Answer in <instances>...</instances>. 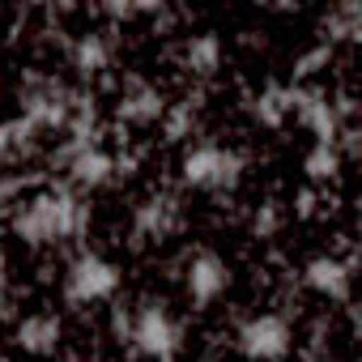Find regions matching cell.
<instances>
[{"label":"cell","mask_w":362,"mask_h":362,"mask_svg":"<svg viewBox=\"0 0 362 362\" xmlns=\"http://www.w3.org/2000/svg\"><path fill=\"white\" fill-rule=\"evenodd\" d=\"M13 235L26 247H56V243H81L90 235V205L69 184H56L30 201H22L9 218Z\"/></svg>","instance_id":"1"},{"label":"cell","mask_w":362,"mask_h":362,"mask_svg":"<svg viewBox=\"0 0 362 362\" xmlns=\"http://www.w3.org/2000/svg\"><path fill=\"white\" fill-rule=\"evenodd\" d=\"M243 170H247V158L230 145H218V141H197L179 158L184 184L197 188V192H218V197L235 192L243 184Z\"/></svg>","instance_id":"2"},{"label":"cell","mask_w":362,"mask_h":362,"mask_svg":"<svg viewBox=\"0 0 362 362\" xmlns=\"http://www.w3.org/2000/svg\"><path fill=\"white\" fill-rule=\"evenodd\" d=\"M132 311V324H128V345L149 358V362H175V354L184 349V328H179L175 311L162 303V298H141Z\"/></svg>","instance_id":"3"},{"label":"cell","mask_w":362,"mask_h":362,"mask_svg":"<svg viewBox=\"0 0 362 362\" xmlns=\"http://www.w3.org/2000/svg\"><path fill=\"white\" fill-rule=\"evenodd\" d=\"M119 281H124L119 264H115L111 256L86 247V252H77V256L64 264L60 290H64V303H69V307H94V303H107V298L119 290Z\"/></svg>","instance_id":"4"},{"label":"cell","mask_w":362,"mask_h":362,"mask_svg":"<svg viewBox=\"0 0 362 362\" xmlns=\"http://www.w3.org/2000/svg\"><path fill=\"white\" fill-rule=\"evenodd\" d=\"M18 107H22V124L35 132V136H56L64 132L69 124V111H73V90L56 77H30L22 90H18Z\"/></svg>","instance_id":"5"},{"label":"cell","mask_w":362,"mask_h":362,"mask_svg":"<svg viewBox=\"0 0 362 362\" xmlns=\"http://www.w3.org/2000/svg\"><path fill=\"white\" fill-rule=\"evenodd\" d=\"M235 349L247 362H281L294 349V328L281 311H256L235 328Z\"/></svg>","instance_id":"6"},{"label":"cell","mask_w":362,"mask_h":362,"mask_svg":"<svg viewBox=\"0 0 362 362\" xmlns=\"http://www.w3.org/2000/svg\"><path fill=\"white\" fill-rule=\"evenodd\" d=\"M184 290H188V298L197 307H214L230 290V264L218 252H209V247L192 252L188 256V269H184Z\"/></svg>","instance_id":"7"},{"label":"cell","mask_w":362,"mask_h":362,"mask_svg":"<svg viewBox=\"0 0 362 362\" xmlns=\"http://www.w3.org/2000/svg\"><path fill=\"white\" fill-rule=\"evenodd\" d=\"M290 115L315 136V145H337L341 128H349V124H341V115L324 90H290Z\"/></svg>","instance_id":"8"},{"label":"cell","mask_w":362,"mask_h":362,"mask_svg":"<svg viewBox=\"0 0 362 362\" xmlns=\"http://www.w3.org/2000/svg\"><path fill=\"white\" fill-rule=\"evenodd\" d=\"M60 170H64V179H69V188L81 197V192H98V188H107L111 179H115V158L103 149V145H90V149H77V153H69L64 162H56Z\"/></svg>","instance_id":"9"},{"label":"cell","mask_w":362,"mask_h":362,"mask_svg":"<svg viewBox=\"0 0 362 362\" xmlns=\"http://www.w3.org/2000/svg\"><path fill=\"white\" fill-rule=\"evenodd\" d=\"M303 286L328 303H349V286H354V264L341 256H311L303 264Z\"/></svg>","instance_id":"10"},{"label":"cell","mask_w":362,"mask_h":362,"mask_svg":"<svg viewBox=\"0 0 362 362\" xmlns=\"http://www.w3.org/2000/svg\"><path fill=\"white\" fill-rule=\"evenodd\" d=\"M175 230H179V201H175V197L158 192V197H149V201L136 205V214H132V235H136V243H162V239H170Z\"/></svg>","instance_id":"11"},{"label":"cell","mask_w":362,"mask_h":362,"mask_svg":"<svg viewBox=\"0 0 362 362\" xmlns=\"http://www.w3.org/2000/svg\"><path fill=\"white\" fill-rule=\"evenodd\" d=\"M162 111H166V98H162V90H158V86H149V81L132 77V81L119 90V103H115L119 124L145 128V124H158V119H162Z\"/></svg>","instance_id":"12"},{"label":"cell","mask_w":362,"mask_h":362,"mask_svg":"<svg viewBox=\"0 0 362 362\" xmlns=\"http://www.w3.org/2000/svg\"><path fill=\"white\" fill-rule=\"evenodd\" d=\"M60 341H64V324L56 311H35L13 328V345L30 358H52L60 349Z\"/></svg>","instance_id":"13"},{"label":"cell","mask_w":362,"mask_h":362,"mask_svg":"<svg viewBox=\"0 0 362 362\" xmlns=\"http://www.w3.org/2000/svg\"><path fill=\"white\" fill-rule=\"evenodd\" d=\"M111 60H115V47H111V39L103 35V30H86V35H77L73 43H69V64L77 69V77H103L107 69H111Z\"/></svg>","instance_id":"14"},{"label":"cell","mask_w":362,"mask_h":362,"mask_svg":"<svg viewBox=\"0 0 362 362\" xmlns=\"http://www.w3.org/2000/svg\"><path fill=\"white\" fill-rule=\"evenodd\" d=\"M222 56H226V47H222V39L214 30H201V35H192L184 43V69L192 77H214L222 69Z\"/></svg>","instance_id":"15"},{"label":"cell","mask_w":362,"mask_h":362,"mask_svg":"<svg viewBox=\"0 0 362 362\" xmlns=\"http://www.w3.org/2000/svg\"><path fill=\"white\" fill-rule=\"evenodd\" d=\"M252 119L260 128H281L290 119V90L281 86H264L256 98H252Z\"/></svg>","instance_id":"16"},{"label":"cell","mask_w":362,"mask_h":362,"mask_svg":"<svg viewBox=\"0 0 362 362\" xmlns=\"http://www.w3.org/2000/svg\"><path fill=\"white\" fill-rule=\"evenodd\" d=\"M320 26H324V35H328V47H332L337 39L354 43V39L362 35V5H358V0H345V5H337V9L324 13Z\"/></svg>","instance_id":"17"},{"label":"cell","mask_w":362,"mask_h":362,"mask_svg":"<svg viewBox=\"0 0 362 362\" xmlns=\"http://www.w3.org/2000/svg\"><path fill=\"white\" fill-rule=\"evenodd\" d=\"M197 115H201V94H188L184 103H166V111H162V132H166V141H188L192 136V128H197Z\"/></svg>","instance_id":"18"},{"label":"cell","mask_w":362,"mask_h":362,"mask_svg":"<svg viewBox=\"0 0 362 362\" xmlns=\"http://www.w3.org/2000/svg\"><path fill=\"white\" fill-rule=\"evenodd\" d=\"M341 149L337 145H311L307 153H303V170H307V179L311 184H332V179L341 175Z\"/></svg>","instance_id":"19"},{"label":"cell","mask_w":362,"mask_h":362,"mask_svg":"<svg viewBox=\"0 0 362 362\" xmlns=\"http://www.w3.org/2000/svg\"><path fill=\"white\" fill-rule=\"evenodd\" d=\"M277 230H281V209H277L273 201L256 205V214H252V235H256V239H273Z\"/></svg>","instance_id":"20"},{"label":"cell","mask_w":362,"mask_h":362,"mask_svg":"<svg viewBox=\"0 0 362 362\" xmlns=\"http://www.w3.org/2000/svg\"><path fill=\"white\" fill-rule=\"evenodd\" d=\"M128 324H132V311H128V307H115V311H111V332H115L119 345L128 341Z\"/></svg>","instance_id":"21"},{"label":"cell","mask_w":362,"mask_h":362,"mask_svg":"<svg viewBox=\"0 0 362 362\" xmlns=\"http://www.w3.org/2000/svg\"><path fill=\"white\" fill-rule=\"evenodd\" d=\"M22 184H26L22 175H0V205H9V201L22 192Z\"/></svg>","instance_id":"22"},{"label":"cell","mask_w":362,"mask_h":362,"mask_svg":"<svg viewBox=\"0 0 362 362\" xmlns=\"http://www.w3.org/2000/svg\"><path fill=\"white\" fill-rule=\"evenodd\" d=\"M328 56H332V47H315L311 56H303V60H298V73H315V69H320Z\"/></svg>","instance_id":"23"},{"label":"cell","mask_w":362,"mask_h":362,"mask_svg":"<svg viewBox=\"0 0 362 362\" xmlns=\"http://www.w3.org/2000/svg\"><path fill=\"white\" fill-rule=\"evenodd\" d=\"M13 158V136H9V124L0 128V175H5V162Z\"/></svg>","instance_id":"24"},{"label":"cell","mask_w":362,"mask_h":362,"mask_svg":"<svg viewBox=\"0 0 362 362\" xmlns=\"http://www.w3.org/2000/svg\"><path fill=\"white\" fill-rule=\"evenodd\" d=\"M136 170V153H119L115 158V175H132Z\"/></svg>","instance_id":"25"},{"label":"cell","mask_w":362,"mask_h":362,"mask_svg":"<svg viewBox=\"0 0 362 362\" xmlns=\"http://www.w3.org/2000/svg\"><path fill=\"white\" fill-rule=\"evenodd\" d=\"M5 281H9V260H5V252H0V290H5Z\"/></svg>","instance_id":"26"},{"label":"cell","mask_w":362,"mask_h":362,"mask_svg":"<svg viewBox=\"0 0 362 362\" xmlns=\"http://www.w3.org/2000/svg\"><path fill=\"white\" fill-rule=\"evenodd\" d=\"M315 362H337V358H315Z\"/></svg>","instance_id":"27"},{"label":"cell","mask_w":362,"mask_h":362,"mask_svg":"<svg viewBox=\"0 0 362 362\" xmlns=\"http://www.w3.org/2000/svg\"><path fill=\"white\" fill-rule=\"evenodd\" d=\"M201 362H218V358H201Z\"/></svg>","instance_id":"28"}]
</instances>
